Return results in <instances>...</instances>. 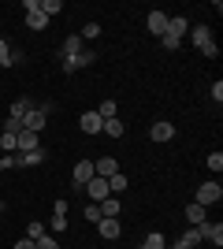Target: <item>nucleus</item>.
<instances>
[{"label":"nucleus","instance_id":"1","mask_svg":"<svg viewBox=\"0 0 223 249\" xmlns=\"http://www.w3.org/2000/svg\"><path fill=\"white\" fill-rule=\"evenodd\" d=\"M220 201H223V186H220V182H201L197 194H193V205H201V208L220 205Z\"/></svg>","mask_w":223,"mask_h":249},{"label":"nucleus","instance_id":"2","mask_svg":"<svg viewBox=\"0 0 223 249\" xmlns=\"http://www.w3.org/2000/svg\"><path fill=\"white\" fill-rule=\"evenodd\" d=\"M82 190L89 194V201H93V205H101L104 197H112V190H108V178H101V175H93V178H89V182H86Z\"/></svg>","mask_w":223,"mask_h":249},{"label":"nucleus","instance_id":"3","mask_svg":"<svg viewBox=\"0 0 223 249\" xmlns=\"http://www.w3.org/2000/svg\"><path fill=\"white\" fill-rule=\"evenodd\" d=\"M45 123H49V115H45L41 108H37V104H34L30 112L22 115V130H34V134H41V130H45Z\"/></svg>","mask_w":223,"mask_h":249},{"label":"nucleus","instance_id":"4","mask_svg":"<svg viewBox=\"0 0 223 249\" xmlns=\"http://www.w3.org/2000/svg\"><path fill=\"white\" fill-rule=\"evenodd\" d=\"M197 231H201V242H212V249L223 246V223H220V219H216V223H208V219H205Z\"/></svg>","mask_w":223,"mask_h":249},{"label":"nucleus","instance_id":"5","mask_svg":"<svg viewBox=\"0 0 223 249\" xmlns=\"http://www.w3.org/2000/svg\"><path fill=\"white\" fill-rule=\"evenodd\" d=\"M34 149H41L37 134H34V130H19V138H15V153H34ZM15 153H11V156H15Z\"/></svg>","mask_w":223,"mask_h":249},{"label":"nucleus","instance_id":"6","mask_svg":"<svg viewBox=\"0 0 223 249\" xmlns=\"http://www.w3.org/2000/svg\"><path fill=\"white\" fill-rule=\"evenodd\" d=\"M149 138H153V142H171V138H175V126H171L168 119H156V123L149 126Z\"/></svg>","mask_w":223,"mask_h":249},{"label":"nucleus","instance_id":"7","mask_svg":"<svg viewBox=\"0 0 223 249\" xmlns=\"http://www.w3.org/2000/svg\"><path fill=\"white\" fill-rule=\"evenodd\" d=\"M116 171H119V160H116V156H101V160H93V175L112 178Z\"/></svg>","mask_w":223,"mask_h":249},{"label":"nucleus","instance_id":"8","mask_svg":"<svg viewBox=\"0 0 223 249\" xmlns=\"http://www.w3.org/2000/svg\"><path fill=\"white\" fill-rule=\"evenodd\" d=\"M145 26H149L153 34H156V37H164V34H168V11H149Z\"/></svg>","mask_w":223,"mask_h":249},{"label":"nucleus","instance_id":"9","mask_svg":"<svg viewBox=\"0 0 223 249\" xmlns=\"http://www.w3.org/2000/svg\"><path fill=\"white\" fill-rule=\"evenodd\" d=\"M89 178H93V160H78L74 164V190H82Z\"/></svg>","mask_w":223,"mask_h":249},{"label":"nucleus","instance_id":"10","mask_svg":"<svg viewBox=\"0 0 223 249\" xmlns=\"http://www.w3.org/2000/svg\"><path fill=\"white\" fill-rule=\"evenodd\" d=\"M78 126H82L86 134H101V130H104V119H101V115H97V112H82V119H78Z\"/></svg>","mask_w":223,"mask_h":249},{"label":"nucleus","instance_id":"11","mask_svg":"<svg viewBox=\"0 0 223 249\" xmlns=\"http://www.w3.org/2000/svg\"><path fill=\"white\" fill-rule=\"evenodd\" d=\"M15 164H19V167H37V164H45V149H34V153H15Z\"/></svg>","mask_w":223,"mask_h":249},{"label":"nucleus","instance_id":"12","mask_svg":"<svg viewBox=\"0 0 223 249\" xmlns=\"http://www.w3.org/2000/svg\"><path fill=\"white\" fill-rule=\"evenodd\" d=\"M97 231H101V238H104V242H116L123 227H119V219H101V223H97Z\"/></svg>","mask_w":223,"mask_h":249},{"label":"nucleus","instance_id":"13","mask_svg":"<svg viewBox=\"0 0 223 249\" xmlns=\"http://www.w3.org/2000/svg\"><path fill=\"white\" fill-rule=\"evenodd\" d=\"M186 223H190V227H201L205 223V208L190 201V205H186Z\"/></svg>","mask_w":223,"mask_h":249},{"label":"nucleus","instance_id":"14","mask_svg":"<svg viewBox=\"0 0 223 249\" xmlns=\"http://www.w3.org/2000/svg\"><path fill=\"white\" fill-rule=\"evenodd\" d=\"M186 30H190V26H186V19H182V15H168V34L186 37Z\"/></svg>","mask_w":223,"mask_h":249},{"label":"nucleus","instance_id":"15","mask_svg":"<svg viewBox=\"0 0 223 249\" xmlns=\"http://www.w3.org/2000/svg\"><path fill=\"white\" fill-rule=\"evenodd\" d=\"M101 216H104V219H116L119 216V197H116V194L101 201Z\"/></svg>","mask_w":223,"mask_h":249},{"label":"nucleus","instance_id":"16","mask_svg":"<svg viewBox=\"0 0 223 249\" xmlns=\"http://www.w3.org/2000/svg\"><path fill=\"white\" fill-rule=\"evenodd\" d=\"M34 108V101H26V97H19V101H11V119H19L22 123V115Z\"/></svg>","mask_w":223,"mask_h":249},{"label":"nucleus","instance_id":"17","mask_svg":"<svg viewBox=\"0 0 223 249\" xmlns=\"http://www.w3.org/2000/svg\"><path fill=\"white\" fill-rule=\"evenodd\" d=\"M141 249H168V242H164V234H160V231H149L145 242H141Z\"/></svg>","mask_w":223,"mask_h":249},{"label":"nucleus","instance_id":"18","mask_svg":"<svg viewBox=\"0 0 223 249\" xmlns=\"http://www.w3.org/2000/svg\"><path fill=\"white\" fill-rule=\"evenodd\" d=\"M86 49V41L74 34V37H64V56H78V52Z\"/></svg>","mask_w":223,"mask_h":249},{"label":"nucleus","instance_id":"19","mask_svg":"<svg viewBox=\"0 0 223 249\" xmlns=\"http://www.w3.org/2000/svg\"><path fill=\"white\" fill-rule=\"evenodd\" d=\"M26 26H30V30H45V26H49L45 11H26Z\"/></svg>","mask_w":223,"mask_h":249},{"label":"nucleus","instance_id":"20","mask_svg":"<svg viewBox=\"0 0 223 249\" xmlns=\"http://www.w3.org/2000/svg\"><path fill=\"white\" fill-rule=\"evenodd\" d=\"M190 37H193V45L201 49L205 41H212V30H208V26H190Z\"/></svg>","mask_w":223,"mask_h":249},{"label":"nucleus","instance_id":"21","mask_svg":"<svg viewBox=\"0 0 223 249\" xmlns=\"http://www.w3.org/2000/svg\"><path fill=\"white\" fill-rule=\"evenodd\" d=\"M101 134H108V138H123L127 130H123V123H119V115H116V119H104V130H101Z\"/></svg>","mask_w":223,"mask_h":249},{"label":"nucleus","instance_id":"22","mask_svg":"<svg viewBox=\"0 0 223 249\" xmlns=\"http://www.w3.org/2000/svg\"><path fill=\"white\" fill-rule=\"evenodd\" d=\"M15 138H19V134H11V130H0V149H4V156L15 153Z\"/></svg>","mask_w":223,"mask_h":249},{"label":"nucleus","instance_id":"23","mask_svg":"<svg viewBox=\"0 0 223 249\" xmlns=\"http://www.w3.org/2000/svg\"><path fill=\"white\" fill-rule=\"evenodd\" d=\"M41 11H45V19H52V15L64 11V0H41Z\"/></svg>","mask_w":223,"mask_h":249},{"label":"nucleus","instance_id":"24","mask_svg":"<svg viewBox=\"0 0 223 249\" xmlns=\"http://www.w3.org/2000/svg\"><path fill=\"white\" fill-rule=\"evenodd\" d=\"M78 37H82V41H97V37H101V22H86Z\"/></svg>","mask_w":223,"mask_h":249},{"label":"nucleus","instance_id":"25","mask_svg":"<svg viewBox=\"0 0 223 249\" xmlns=\"http://www.w3.org/2000/svg\"><path fill=\"white\" fill-rule=\"evenodd\" d=\"M108 190H112V194H123V190H127V175H123V171H116V175L108 178Z\"/></svg>","mask_w":223,"mask_h":249},{"label":"nucleus","instance_id":"26","mask_svg":"<svg viewBox=\"0 0 223 249\" xmlns=\"http://www.w3.org/2000/svg\"><path fill=\"white\" fill-rule=\"evenodd\" d=\"M41 234H49V227H45L41 219H30V227H26V238H34V242H37Z\"/></svg>","mask_w":223,"mask_h":249},{"label":"nucleus","instance_id":"27","mask_svg":"<svg viewBox=\"0 0 223 249\" xmlns=\"http://www.w3.org/2000/svg\"><path fill=\"white\" fill-rule=\"evenodd\" d=\"M116 112H119L116 101H101V108H97V115H101V119H116Z\"/></svg>","mask_w":223,"mask_h":249},{"label":"nucleus","instance_id":"28","mask_svg":"<svg viewBox=\"0 0 223 249\" xmlns=\"http://www.w3.org/2000/svg\"><path fill=\"white\" fill-rule=\"evenodd\" d=\"M45 227L52 231V234H64V231H67V216H52L49 223H45Z\"/></svg>","mask_w":223,"mask_h":249},{"label":"nucleus","instance_id":"29","mask_svg":"<svg viewBox=\"0 0 223 249\" xmlns=\"http://www.w3.org/2000/svg\"><path fill=\"white\" fill-rule=\"evenodd\" d=\"M182 242H186L190 249H197V246H201V231H197V227H190L186 234H182Z\"/></svg>","mask_w":223,"mask_h":249},{"label":"nucleus","instance_id":"30","mask_svg":"<svg viewBox=\"0 0 223 249\" xmlns=\"http://www.w3.org/2000/svg\"><path fill=\"white\" fill-rule=\"evenodd\" d=\"M37 249H60V238H56V234H41V238H37Z\"/></svg>","mask_w":223,"mask_h":249},{"label":"nucleus","instance_id":"31","mask_svg":"<svg viewBox=\"0 0 223 249\" xmlns=\"http://www.w3.org/2000/svg\"><path fill=\"white\" fill-rule=\"evenodd\" d=\"M160 45H164L168 52H175V49L182 45V37H175V34H164V37H160Z\"/></svg>","mask_w":223,"mask_h":249},{"label":"nucleus","instance_id":"32","mask_svg":"<svg viewBox=\"0 0 223 249\" xmlns=\"http://www.w3.org/2000/svg\"><path fill=\"white\" fill-rule=\"evenodd\" d=\"M205 164H208V171H216V175H220V171H223V153H212Z\"/></svg>","mask_w":223,"mask_h":249},{"label":"nucleus","instance_id":"33","mask_svg":"<svg viewBox=\"0 0 223 249\" xmlns=\"http://www.w3.org/2000/svg\"><path fill=\"white\" fill-rule=\"evenodd\" d=\"M0 67H11V49H8L4 37H0Z\"/></svg>","mask_w":223,"mask_h":249},{"label":"nucleus","instance_id":"34","mask_svg":"<svg viewBox=\"0 0 223 249\" xmlns=\"http://www.w3.org/2000/svg\"><path fill=\"white\" fill-rule=\"evenodd\" d=\"M201 56H208V60H216V56H220V45H216V41H205V45H201Z\"/></svg>","mask_w":223,"mask_h":249},{"label":"nucleus","instance_id":"35","mask_svg":"<svg viewBox=\"0 0 223 249\" xmlns=\"http://www.w3.org/2000/svg\"><path fill=\"white\" fill-rule=\"evenodd\" d=\"M93 60H97V56H93L89 49H82V52H78V67H93Z\"/></svg>","mask_w":223,"mask_h":249},{"label":"nucleus","instance_id":"36","mask_svg":"<svg viewBox=\"0 0 223 249\" xmlns=\"http://www.w3.org/2000/svg\"><path fill=\"white\" fill-rule=\"evenodd\" d=\"M86 219H89V223H101V219H104V216H101V205H89V208H86Z\"/></svg>","mask_w":223,"mask_h":249},{"label":"nucleus","instance_id":"37","mask_svg":"<svg viewBox=\"0 0 223 249\" xmlns=\"http://www.w3.org/2000/svg\"><path fill=\"white\" fill-rule=\"evenodd\" d=\"M64 71H67V74L82 71V67H78V56H64Z\"/></svg>","mask_w":223,"mask_h":249},{"label":"nucleus","instance_id":"38","mask_svg":"<svg viewBox=\"0 0 223 249\" xmlns=\"http://www.w3.org/2000/svg\"><path fill=\"white\" fill-rule=\"evenodd\" d=\"M4 130H11V134H19V130H22V123H19V119H11V115H8V123H4Z\"/></svg>","mask_w":223,"mask_h":249},{"label":"nucleus","instance_id":"39","mask_svg":"<svg viewBox=\"0 0 223 249\" xmlns=\"http://www.w3.org/2000/svg\"><path fill=\"white\" fill-rule=\"evenodd\" d=\"M15 249H37V242H34V238H19V242H15Z\"/></svg>","mask_w":223,"mask_h":249},{"label":"nucleus","instance_id":"40","mask_svg":"<svg viewBox=\"0 0 223 249\" xmlns=\"http://www.w3.org/2000/svg\"><path fill=\"white\" fill-rule=\"evenodd\" d=\"M212 101H216V104L223 101V82H216V86H212Z\"/></svg>","mask_w":223,"mask_h":249},{"label":"nucleus","instance_id":"41","mask_svg":"<svg viewBox=\"0 0 223 249\" xmlns=\"http://www.w3.org/2000/svg\"><path fill=\"white\" fill-rule=\"evenodd\" d=\"M4 167H15V156H0V171Z\"/></svg>","mask_w":223,"mask_h":249}]
</instances>
